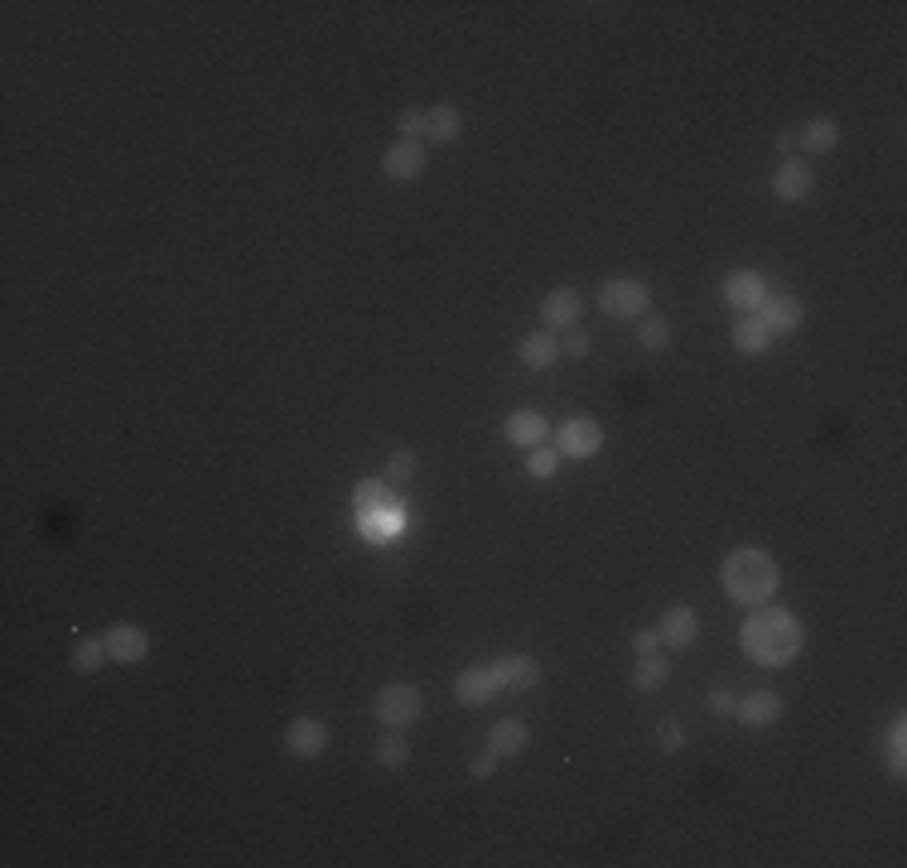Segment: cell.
Segmentation results:
<instances>
[{"instance_id": "30bf717a", "label": "cell", "mask_w": 907, "mask_h": 868, "mask_svg": "<svg viewBox=\"0 0 907 868\" xmlns=\"http://www.w3.org/2000/svg\"><path fill=\"white\" fill-rule=\"evenodd\" d=\"M382 169L391 174V179H401V184L420 179V174H425V150H420V140H396V145H386Z\"/></svg>"}, {"instance_id": "8d00e7d4", "label": "cell", "mask_w": 907, "mask_h": 868, "mask_svg": "<svg viewBox=\"0 0 907 868\" xmlns=\"http://www.w3.org/2000/svg\"><path fill=\"white\" fill-rule=\"evenodd\" d=\"M657 647H661V637L652 632V627H642V632H633V651H637V656H652Z\"/></svg>"}, {"instance_id": "8fae6325", "label": "cell", "mask_w": 907, "mask_h": 868, "mask_svg": "<svg viewBox=\"0 0 907 868\" xmlns=\"http://www.w3.org/2000/svg\"><path fill=\"white\" fill-rule=\"evenodd\" d=\"M329 748V729L319 724V719H295L290 729H285V753L290 758H319Z\"/></svg>"}, {"instance_id": "484cf974", "label": "cell", "mask_w": 907, "mask_h": 868, "mask_svg": "<svg viewBox=\"0 0 907 868\" xmlns=\"http://www.w3.org/2000/svg\"><path fill=\"white\" fill-rule=\"evenodd\" d=\"M637 343H642L647 353H661V348L671 343V324H666V319H657V314H647V319L637 324Z\"/></svg>"}, {"instance_id": "cb8c5ba5", "label": "cell", "mask_w": 907, "mask_h": 868, "mask_svg": "<svg viewBox=\"0 0 907 868\" xmlns=\"http://www.w3.org/2000/svg\"><path fill=\"white\" fill-rule=\"evenodd\" d=\"M107 642H97V637H78V647H73V671L78 676H92V671H102L107 666Z\"/></svg>"}, {"instance_id": "2e32d148", "label": "cell", "mask_w": 907, "mask_h": 868, "mask_svg": "<svg viewBox=\"0 0 907 868\" xmlns=\"http://www.w3.org/2000/svg\"><path fill=\"white\" fill-rule=\"evenodd\" d=\"M734 714H739V724H748V729L777 724V714H782V695H772V690H753L748 700H734Z\"/></svg>"}, {"instance_id": "1f68e13d", "label": "cell", "mask_w": 907, "mask_h": 868, "mask_svg": "<svg viewBox=\"0 0 907 868\" xmlns=\"http://www.w3.org/2000/svg\"><path fill=\"white\" fill-rule=\"evenodd\" d=\"M396 126H401V140H415V136H425V111L406 107V111H401V116H396Z\"/></svg>"}, {"instance_id": "74e56055", "label": "cell", "mask_w": 907, "mask_h": 868, "mask_svg": "<svg viewBox=\"0 0 907 868\" xmlns=\"http://www.w3.org/2000/svg\"><path fill=\"white\" fill-rule=\"evenodd\" d=\"M797 145H801V136H797V131H782V136H777V150H782V155H792Z\"/></svg>"}, {"instance_id": "836d02e7", "label": "cell", "mask_w": 907, "mask_h": 868, "mask_svg": "<svg viewBox=\"0 0 907 868\" xmlns=\"http://www.w3.org/2000/svg\"><path fill=\"white\" fill-rule=\"evenodd\" d=\"M560 353H570V357H584L589 353V333H584V328H565V343H560Z\"/></svg>"}, {"instance_id": "6da1fadb", "label": "cell", "mask_w": 907, "mask_h": 868, "mask_svg": "<svg viewBox=\"0 0 907 868\" xmlns=\"http://www.w3.org/2000/svg\"><path fill=\"white\" fill-rule=\"evenodd\" d=\"M806 642V627H801L797 613H787V608H758L739 632V647L748 661H758V666H787L792 656L801 651Z\"/></svg>"}, {"instance_id": "4dcf8cb0", "label": "cell", "mask_w": 907, "mask_h": 868, "mask_svg": "<svg viewBox=\"0 0 907 868\" xmlns=\"http://www.w3.org/2000/svg\"><path fill=\"white\" fill-rule=\"evenodd\" d=\"M657 743H661V753H676V748L686 743V729H681V719H661V724H657Z\"/></svg>"}, {"instance_id": "4316f807", "label": "cell", "mask_w": 907, "mask_h": 868, "mask_svg": "<svg viewBox=\"0 0 907 868\" xmlns=\"http://www.w3.org/2000/svg\"><path fill=\"white\" fill-rule=\"evenodd\" d=\"M386 507V502H382ZM382 507H372V512H362V531L377 541V536H391L396 526H401V507H391V512H382Z\"/></svg>"}, {"instance_id": "4fadbf2b", "label": "cell", "mask_w": 907, "mask_h": 868, "mask_svg": "<svg viewBox=\"0 0 907 868\" xmlns=\"http://www.w3.org/2000/svg\"><path fill=\"white\" fill-rule=\"evenodd\" d=\"M811 189H816V174H811L801 160L777 164V174H772V193H777L782 203H801Z\"/></svg>"}, {"instance_id": "52a82bcc", "label": "cell", "mask_w": 907, "mask_h": 868, "mask_svg": "<svg viewBox=\"0 0 907 868\" xmlns=\"http://www.w3.org/2000/svg\"><path fill=\"white\" fill-rule=\"evenodd\" d=\"M657 637L666 642V647L686 651L690 642L700 637V618H695V608H690V603H676V608H666V613H661V623H657Z\"/></svg>"}, {"instance_id": "5b68a950", "label": "cell", "mask_w": 907, "mask_h": 868, "mask_svg": "<svg viewBox=\"0 0 907 868\" xmlns=\"http://www.w3.org/2000/svg\"><path fill=\"white\" fill-rule=\"evenodd\" d=\"M604 449V430L594 420H565V430L555 434V454L565 459H594Z\"/></svg>"}, {"instance_id": "d4e9b609", "label": "cell", "mask_w": 907, "mask_h": 868, "mask_svg": "<svg viewBox=\"0 0 907 868\" xmlns=\"http://www.w3.org/2000/svg\"><path fill=\"white\" fill-rule=\"evenodd\" d=\"M411 762V743L401 738V733H386L382 743H377V767H386V772H401Z\"/></svg>"}, {"instance_id": "7c38bea8", "label": "cell", "mask_w": 907, "mask_h": 868, "mask_svg": "<svg viewBox=\"0 0 907 868\" xmlns=\"http://www.w3.org/2000/svg\"><path fill=\"white\" fill-rule=\"evenodd\" d=\"M497 690H502V685H497L493 666H468V671H459V680H454L459 705H493Z\"/></svg>"}, {"instance_id": "d6a6232c", "label": "cell", "mask_w": 907, "mask_h": 868, "mask_svg": "<svg viewBox=\"0 0 907 868\" xmlns=\"http://www.w3.org/2000/svg\"><path fill=\"white\" fill-rule=\"evenodd\" d=\"M386 473H391V478H411V473H415V454H411V449H396V454L386 459Z\"/></svg>"}, {"instance_id": "7a4b0ae2", "label": "cell", "mask_w": 907, "mask_h": 868, "mask_svg": "<svg viewBox=\"0 0 907 868\" xmlns=\"http://www.w3.org/2000/svg\"><path fill=\"white\" fill-rule=\"evenodd\" d=\"M719 584H724V594L734 598V603L763 608V603L777 594L782 574H777V560H772L768 550H758V545H739V550L719 565Z\"/></svg>"}, {"instance_id": "ac0fdd59", "label": "cell", "mask_w": 907, "mask_h": 868, "mask_svg": "<svg viewBox=\"0 0 907 868\" xmlns=\"http://www.w3.org/2000/svg\"><path fill=\"white\" fill-rule=\"evenodd\" d=\"M459 131H464V116H459L454 102H440V107L425 111V136L435 140V145H454Z\"/></svg>"}, {"instance_id": "9a60e30c", "label": "cell", "mask_w": 907, "mask_h": 868, "mask_svg": "<svg viewBox=\"0 0 907 868\" xmlns=\"http://www.w3.org/2000/svg\"><path fill=\"white\" fill-rule=\"evenodd\" d=\"M502 434L517 444V449H536V444H546V415L541 410H512L507 415V425H502Z\"/></svg>"}, {"instance_id": "44dd1931", "label": "cell", "mask_w": 907, "mask_h": 868, "mask_svg": "<svg viewBox=\"0 0 907 868\" xmlns=\"http://www.w3.org/2000/svg\"><path fill=\"white\" fill-rule=\"evenodd\" d=\"M801 145L816 150V155L835 150V145H840V121H835V116H811V121L801 126Z\"/></svg>"}, {"instance_id": "5bb4252c", "label": "cell", "mask_w": 907, "mask_h": 868, "mask_svg": "<svg viewBox=\"0 0 907 868\" xmlns=\"http://www.w3.org/2000/svg\"><path fill=\"white\" fill-rule=\"evenodd\" d=\"M724 299L734 304V309H758L763 299H768V280L758 271H734L724 275Z\"/></svg>"}, {"instance_id": "f546056e", "label": "cell", "mask_w": 907, "mask_h": 868, "mask_svg": "<svg viewBox=\"0 0 907 868\" xmlns=\"http://www.w3.org/2000/svg\"><path fill=\"white\" fill-rule=\"evenodd\" d=\"M382 502H386V488L377 483V478H362L358 488H353V507H358V512H372V507H382Z\"/></svg>"}, {"instance_id": "8992f818", "label": "cell", "mask_w": 907, "mask_h": 868, "mask_svg": "<svg viewBox=\"0 0 907 868\" xmlns=\"http://www.w3.org/2000/svg\"><path fill=\"white\" fill-rule=\"evenodd\" d=\"M493 676H497L502 690L522 695V690H531V685L541 680V661H536V656H522V651H512V656H497V661H493Z\"/></svg>"}, {"instance_id": "ffe728a7", "label": "cell", "mask_w": 907, "mask_h": 868, "mask_svg": "<svg viewBox=\"0 0 907 868\" xmlns=\"http://www.w3.org/2000/svg\"><path fill=\"white\" fill-rule=\"evenodd\" d=\"M488 748H493L497 758H517L526 748V724L522 719H497L493 733H488Z\"/></svg>"}, {"instance_id": "e0dca14e", "label": "cell", "mask_w": 907, "mask_h": 868, "mask_svg": "<svg viewBox=\"0 0 907 868\" xmlns=\"http://www.w3.org/2000/svg\"><path fill=\"white\" fill-rule=\"evenodd\" d=\"M579 295L570 290V285H560V290H550L546 299H541V319H546V328H575L579 324Z\"/></svg>"}, {"instance_id": "3957f363", "label": "cell", "mask_w": 907, "mask_h": 868, "mask_svg": "<svg viewBox=\"0 0 907 868\" xmlns=\"http://www.w3.org/2000/svg\"><path fill=\"white\" fill-rule=\"evenodd\" d=\"M372 709H377V719H382L386 729H406V724H415V719H420L425 700H420V690H415V685L396 680V685H382V690H377Z\"/></svg>"}, {"instance_id": "7402d4cb", "label": "cell", "mask_w": 907, "mask_h": 868, "mask_svg": "<svg viewBox=\"0 0 907 868\" xmlns=\"http://www.w3.org/2000/svg\"><path fill=\"white\" fill-rule=\"evenodd\" d=\"M768 343H772V333L758 324V319H739V324H734V348H739V353L763 357L768 353Z\"/></svg>"}, {"instance_id": "83f0119b", "label": "cell", "mask_w": 907, "mask_h": 868, "mask_svg": "<svg viewBox=\"0 0 907 868\" xmlns=\"http://www.w3.org/2000/svg\"><path fill=\"white\" fill-rule=\"evenodd\" d=\"M555 468H560V454H555V449H546V444L526 449V473H531V478L546 483V478H555Z\"/></svg>"}, {"instance_id": "ba28073f", "label": "cell", "mask_w": 907, "mask_h": 868, "mask_svg": "<svg viewBox=\"0 0 907 868\" xmlns=\"http://www.w3.org/2000/svg\"><path fill=\"white\" fill-rule=\"evenodd\" d=\"M801 319H806V309H801V299H792V295H768L763 304H758V324L768 328L772 338L801 328Z\"/></svg>"}, {"instance_id": "d590c367", "label": "cell", "mask_w": 907, "mask_h": 868, "mask_svg": "<svg viewBox=\"0 0 907 868\" xmlns=\"http://www.w3.org/2000/svg\"><path fill=\"white\" fill-rule=\"evenodd\" d=\"M493 767H497V753H493V748H483V753H478V758L468 762V772H473V777H478V782H483V777H493Z\"/></svg>"}, {"instance_id": "d6986e66", "label": "cell", "mask_w": 907, "mask_h": 868, "mask_svg": "<svg viewBox=\"0 0 907 868\" xmlns=\"http://www.w3.org/2000/svg\"><path fill=\"white\" fill-rule=\"evenodd\" d=\"M517 357H522V362L531 367V372H546L550 362L560 357V343L550 338L546 328H536V333H526V338H522V348H517Z\"/></svg>"}, {"instance_id": "277c9868", "label": "cell", "mask_w": 907, "mask_h": 868, "mask_svg": "<svg viewBox=\"0 0 907 868\" xmlns=\"http://www.w3.org/2000/svg\"><path fill=\"white\" fill-rule=\"evenodd\" d=\"M599 304H604L608 319H642L647 314V285L633 275H613L599 290Z\"/></svg>"}, {"instance_id": "f1b7e54d", "label": "cell", "mask_w": 907, "mask_h": 868, "mask_svg": "<svg viewBox=\"0 0 907 868\" xmlns=\"http://www.w3.org/2000/svg\"><path fill=\"white\" fill-rule=\"evenodd\" d=\"M903 738H907V724H903V719H893V724H888V767H893V772H898V777H903V772H907V753H903Z\"/></svg>"}, {"instance_id": "603a6c76", "label": "cell", "mask_w": 907, "mask_h": 868, "mask_svg": "<svg viewBox=\"0 0 907 868\" xmlns=\"http://www.w3.org/2000/svg\"><path fill=\"white\" fill-rule=\"evenodd\" d=\"M666 680H671V666L661 661L657 651H652V656H637V666H633V685H637V690H647V695H652V690H661Z\"/></svg>"}, {"instance_id": "9c48e42d", "label": "cell", "mask_w": 907, "mask_h": 868, "mask_svg": "<svg viewBox=\"0 0 907 868\" xmlns=\"http://www.w3.org/2000/svg\"><path fill=\"white\" fill-rule=\"evenodd\" d=\"M107 651H111V661H121V666L145 661V656H150V632L136 627V623H116L107 632Z\"/></svg>"}, {"instance_id": "e575fe53", "label": "cell", "mask_w": 907, "mask_h": 868, "mask_svg": "<svg viewBox=\"0 0 907 868\" xmlns=\"http://www.w3.org/2000/svg\"><path fill=\"white\" fill-rule=\"evenodd\" d=\"M705 705H710L715 719H724V714H734V695H729V690H710V695H705Z\"/></svg>"}]
</instances>
